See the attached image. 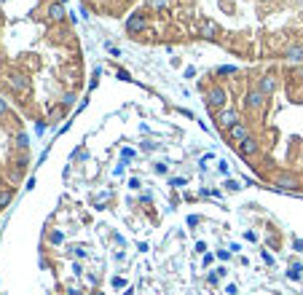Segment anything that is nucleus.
<instances>
[{
	"label": "nucleus",
	"mask_w": 303,
	"mask_h": 295,
	"mask_svg": "<svg viewBox=\"0 0 303 295\" xmlns=\"http://www.w3.org/2000/svg\"><path fill=\"white\" fill-rule=\"evenodd\" d=\"M274 185L276 188H287V191H293V188L301 185V177L298 175H290V172H279L274 177Z\"/></svg>",
	"instance_id": "20e7f679"
},
{
	"label": "nucleus",
	"mask_w": 303,
	"mask_h": 295,
	"mask_svg": "<svg viewBox=\"0 0 303 295\" xmlns=\"http://www.w3.org/2000/svg\"><path fill=\"white\" fill-rule=\"evenodd\" d=\"M5 113H8V105H5V100L0 97V116H5Z\"/></svg>",
	"instance_id": "2eb2a0df"
},
{
	"label": "nucleus",
	"mask_w": 303,
	"mask_h": 295,
	"mask_svg": "<svg viewBox=\"0 0 303 295\" xmlns=\"http://www.w3.org/2000/svg\"><path fill=\"white\" fill-rule=\"evenodd\" d=\"M11 199H14V191H0V209L8 207V204H11Z\"/></svg>",
	"instance_id": "ddd939ff"
},
{
	"label": "nucleus",
	"mask_w": 303,
	"mask_h": 295,
	"mask_svg": "<svg viewBox=\"0 0 303 295\" xmlns=\"http://www.w3.org/2000/svg\"><path fill=\"white\" fill-rule=\"evenodd\" d=\"M148 5L159 11V8H164V5H167V0H148Z\"/></svg>",
	"instance_id": "4468645a"
},
{
	"label": "nucleus",
	"mask_w": 303,
	"mask_h": 295,
	"mask_svg": "<svg viewBox=\"0 0 303 295\" xmlns=\"http://www.w3.org/2000/svg\"><path fill=\"white\" fill-rule=\"evenodd\" d=\"M285 59L290 64H303V46H298V43L287 46V49H285Z\"/></svg>",
	"instance_id": "6e6552de"
},
{
	"label": "nucleus",
	"mask_w": 303,
	"mask_h": 295,
	"mask_svg": "<svg viewBox=\"0 0 303 295\" xmlns=\"http://www.w3.org/2000/svg\"><path fill=\"white\" fill-rule=\"evenodd\" d=\"M148 30V19H145V14H131L126 19V32L129 35H137V32H145Z\"/></svg>",
	"instance_id": "39448f33"
},
{
	"label": "nucleus",
	"mask_w": 303,
	"mask_h": 295,
	"mask_svg": "<svg viewBox=\"0 0 303 295\" xmlns=\"http://www.w3.org/2000/svg\"><path fill=\"white\" fill-rule=\"evenodd\" d=\"M244 105H247V110H266V94H263L260 89H249L247 94H244Z\"/></svg>",
	"instance_id": "f03ea898"
},
{
	"label": "nucleus",
	"mask_w": 303,
	"mask_h": 295,
	"mask_svg": "<svg viewBox=\"0 0 303 295\" xmlns=\"http://www.w3.org/2000/svg\"><path fill=\"white\" fill-rule=\"evenodd\" d=\"M199 32H201V38H209V41H212V38L217 35V24L215 22H201Z\"/></svg>",
	"instance_id": "f8f14e48"
},
{
	"label": "nucleus",
	"mask_w": 303,
	"mask_h": 295,
	"mask_svg": "<svg viewBox=\"0 0 303 295\" xmlns=\"http://www.w3.org/2000/svg\"><path fill=\"white\" fill-rule=\"evenodd\" d=\"M231 73H236L234 67H220V75H231Z\"/></svg>",
	"instance_id": "dca6fc26"
},
{
	"label": "nucleus",
	"mask_w": 303,
	"mask_h": 295,
	"mask_svg": "<svg viewBox=\"0 0 303 295\" xmlns=\"http://www.w3.org/2000/svg\"><path fill=\"white\" fill-rule=\"evenodd\" d=\"M226 100H228V94H226V89H223V86H212L207 91L209 110H223V108H226Z\"/></svg>",
	"instance_id": "f257e3e1"
},
{
	"label": "nucleus",
	"mask_w": 303,
	"mask_h": 295,
	"mask_svg": "<svg viewBox=\"0 0 303 295\" xmlns=\"http://www.w3.org/2000/svg\"><path fill=\"white\" fill-rule=\"evenodd\" d=\"M239 153L244 156V159H252V156L260 153V142L255 140V137H247L244 142H239Z\"/></svg>",
	"instance_id": "423d86ee"
},
{
	"label": "nucleus",
	"mask_w": 303,
	"mask_h": 295,
	"mask_svg": "<svg viewBox=\"0 0 303 295\" xmlns=\"http://www.w3.org/2000/svg\"><path fill=\"white\" fill-rule=\"evenodd\" d=\"M236 123H239V113H236L234 108H226V110L217 113V126H220L223 132H228L231 126H236Z\"/></svg>",
	"instance_id": "7ed1b4c3"
},
{
	"label": "nucleus",
	"mask_w": 303,
	"mask_h": 295,
	"mask_svg": "<svg viewBox=\"0 0 303 295\" xmlns=\"http://www.w3.org/2000/svg\"><path fill=\"white\" fill-rule=\"evenodd\" d=\"M5 81H8V86L14 89V91H27V89H30L27 78H24V75H19V73H11L8 78H5Z\"/></svg>",
	"instance_id": "1a4fd4ad"
},
{
	"label": "nucleus",
	"mask_w": 303,
	"mask_h": 295,
	"mask_svg": "<svg viewBox=\"0 0 303 295\" xmlns=\"http://www.w3.org/2000/svg\"><path fill=\"white\" fill-rule=\"evenodd\" d=\"M247 137H252V134H249V129L244 126V123H236V126L228 129V140L236 142V145H239V142H244Z\"/></svg>",
	"instance_id": "0eeeda50"
},
{
	"label": "nucleus",
	"mask_w": 303,
	"mask_h": 295,
	"mask_svg": "<svg viewBox=\"0 0 303 295\" xmlns=\"http://www.w3.org/2000/svg\"><path fill=\"white\" fill-rule=\"evenodd\" d=\"M64 19V5L62 3H51L49 5V22H62Z\"/></svg>",
	"instance_id": "9b49d317"
},
{
	"label": "nucleus",
	"mask_w": 303,
	"mask_h": 295,
	"mask_svg": "<svg viewBox=\"0 0 303 295\" xmlns=\"http://www.w3.org/2000/svg\"><path fill=\"white\" fill-rule=\"evenodd\" d=\"M276 86H279V81H276L274 75H263L260 81H258V89H260L266 97H268V94H274V91H276Z\"/></svg>",
	"instance_id": "9d476101"
}]
</instances>
